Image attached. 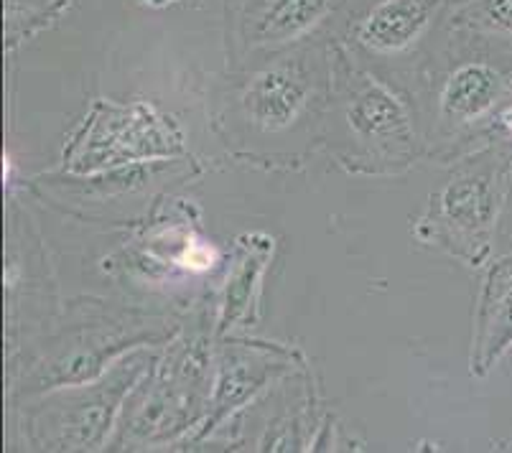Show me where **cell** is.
<instances>
[{"label": "cell", "mask_w": 512, "mask_h": 453, "mask_svg": "<svg viewBox=\"0 0 512 453\" xmlns=\"http://www.w3.org/2000/svg\"><path fill=\"white\" fill-rule=\"evenodd\" d=\"M329 84V39L316 34L248 67L227 69L209 90V125L235 158L296 168L321 151Z\"/></svg>", "instance_id": "6da1fadb"}, {"label": "cell", "mask_w": 512, "mask_h": 453, "mask_svg": "<svg viewBox=\"0 0 512 453\" xmlns=\"http://www.w3.org/2000/svg\"><path fill=\"white\" fill-rule=\"evenodd\" d=\"M44 324L21 354L8 357L11 408L54 387L97 380L133 349L169 344L184 326L166 314L95 296L72 298Z\"/></svg>", "instance_id": "7a4b0ae2"}, {"label": "cell", "mask_w": 512, "mask_h": 453, "mask_svg": "<svg viewBox=\"0 0 512 453\" xmlns=\"http://www.w3.org/2000/svg\"><path fill=\"white\" fill-rule=\"evenodd\" d=\"M332 84L324 118L327 153L355 176H403L426 158L421 120L403 92L329 39Z\"/></svg>", "instance_id": "3957f363"}, {"label": "cell", "mask_w": 512, "mask_h": 453, "mask_svg": "<svg viewBox=\"0 0 512 453\" xmlns=\"http://www.w3.org/2000/svg\"><path fill=\"white\" fill-rule=\"evenodd\" d=\"M214 385V329L181 326L130 390L110 451L184 446L207 418Z\"/></svg>", "instance_id": "277c9868"}, {"label": "cell", "mask_w": 512, "mask_h": 453, "mask_svg": "<svg viewBox=\"0 0 512 453\" xmlns=\"http://www.w3.org/2000/svg\"><path fill=\"white\" fill-rule=\"evenodd\" d=\"M459 36H467L469 51L431 69L418 100L426 158L439 163L487 146L495 118L512 95V46Z\"/></svg>", "instance_id": "5b68a950"}, {"label": "cell", "mask_w": 512, "mask_h": 453, "mask_svg": "<svg viewBox=\"0 0 512 453\" xmlns=\"http://www.w3.org/2000/svg\"><path fill=\"white\" fill-rule=\"evenodd\" d=\"M512 186V153L497 143L456 158L411 224L418 245L446 252L467 268L492 260L497 227Z\"/></svg>", "instance_id": "8992f818"}, {"label": "cell", "mask_w": 512, "mask_h": 453, "mask_svg": "<svg viewBox=\"0 0 512 453\" xmlns=\"http://www.w3.org/2000/svg\"><path fill=\"white\" fill-rule=\"evenodd\" d=\"M161 347H141L125 354L105 375L90 382L54 387L21 405V443L31 451H102L113 438L130 390L138 385Z\"/></svg>", "instance_id": "52a82bcc"}, {"label": "cell", "mask_w": 512, "mask_h": 453, "mask_svg": "<svg viewBox=\"0 0 512 453\" xmlns=\"http://www.w3.org/2000/svg\"><path fill=\"white\" fill-rule=\"evenodd\" d=\"M349 6L339 36L357 62L395 84L418 112L431 74L428 41L434 39L449 0H357Z\"/></svg>", "instance_id": "ba28073f"}, {"label": "cell", "mask_w": 512, "mask_h": 453, "mask_svg": "<svg viewBox=\"0 0 512 453\" xmlns=\"http://www.w3.org/2000/svg\"><path fill=\"white\" fill-rule=\"evenodd\" d=\"M174 118L143 100H95L62 151V174L92 176L138 163L186 158Z\"/></svg>", "instance_id": "9c48e42d"}, {"label": "cell", "mask_w": 512, "mask_h": 453, "mask_svg": "<svg viewBox=\"0 0 512 453\" xmlns=\"http://www.w3.org/2000/svg\"><path fill=\"white\" fill-rule=\"evenodd\" d=\"M309 370L299 349L278 342H260L245 336L214 339V385L207 418L184 446H202L222 431L248 405L258 403L273 385Z\"/></svg>", "instance_id": "30bf717a"}, {"label": "cell", "mask_w": 512, "mask_h": 453, "mask_svg": "<svg viewBox=\"0 0 512 453\" xmlns=\"http://www.w3.org/2000/svg\"><path fill=\"white\" fill-rule=\"evenodd\" d=\"M347 0H225L227 69H240L319 34Z\"/></svg>", "instance_id": "8fae6325"}, {"label": "cell", "mask_w": 512, "mask_h": 453, "mask_svg": "<svg viewBox=\"0 0 512 453\" xmlns=\"http://www.w3.org/2000/svg\"><path fill=\"white\" fill-rule=\"evenodd\" d=\"M276 255V237L268 232H242L235 237L230 265L220 293L214 298L212 329L214 339L235 336L253 329L260 321V298H263V280Z\"/></svg>", "instance_id": "7c38bea8"}, {"label": "cell", "mask_w": 512, "mask_h": 453, "mask_svg": "<svg viewBox=\"0 0 512 453\" xmlns=\"http://www.w3.org/2000/svg\"><path fill=\"white\" fill-rule=\"evenodd\" d=\"M512 352V252L482 268L472 314L469 375L487 377Z\"/></svg>", "instance_id": "4fadbf2b"}, {"label": "cell", "mask_w": 512, "mask_h": 453, "mask_svg": "<svg viewBox=\"0 0 512 453\" xmlns=\"http://www.w3.org/2000/svg\"><path fill=\"white\" fill-rule=\"evenodd\" d=\"M451 31L512 46V0H462L451 11Z\"/></svg>", "instance_id": "5bb4252c"}, {"label": "cell", "mask_w": 512, "mask_h": 453, "mask_svg": "<svg viewBox=\"0 0 512 453\" xmlns=\"http://www.w3.org/2000/svg\"><path fill=\"white\" fill-rule=\"evenodd\" d=\"M69 8V0H8V39L23 26L21 41H29L39 31L49 28ZM18 41V44H21Z\"/></svg>", "instance_id": "9a60e30c"}, {"label": "cell", "mask_w": 512, "mask_h": 453, "mask_svg": "<svg viewBox=\"0 0 512 453\" xmlns=\"http://www.w3.org/2000/svg\"><path fill=\"white\" fill-rule=\"evenodd\" d=\"M490 143H497L505 151L512 153V95L510 100L505 102V107L500 110V115L495 118V125H492Z\"/></svg>", "instance_id": "2e32d148"}, {"label": "cell", "mask_w": 512, "mask_h": 453, "mask_svg": "<svg viewBox=\"0 0 512 453\" xmlns=\"http://www.w3.org/2000/svg\"><path fill=\"white\" fill-rule=\"evenodd\" d=\"M141 3L148 8H166V6H176V3H184V0H141Z\"/></svg>", "instance_id": "e0dca14e"}]
</instances>
